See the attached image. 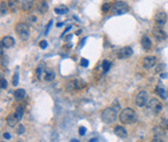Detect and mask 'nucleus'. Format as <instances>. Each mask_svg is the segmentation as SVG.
I'll return each mask as SVG.
<instances>
[{
	"instance_id": "obj_6",
	"label": "nucleus",
	"mask_w": 168,
	"mask_h": 142,
	"mask_svg": "<svg viewBox=\"0 0 168 142\" xmlns=\"http://www.w3.org/2000/svg\"><path fill=\"white\" fill-rule=\"evenodd\" d=\"M153 35L155 36V39H158V41H164V39L167 37V34H166L165 30L162 28V26H155L153 28Z\"/></svg>"
},
{
	"instance_id": "obj_28",
	"label": "nucleus",
	"mask_w": 168,
	"mask_h": 142,
	"mask_svg": "<svg viewBox=\"0 0 168 142\" xmlns=\"http://www.w3.org/2000/svg\"><path fill=\"white\" fill-rule=\"evenodd\" d=\"M25 131H26V129H25V127L23 125H19L17 127V130H16V133H17L18 135H22V134H24Z\"/></svg>"
},
{
	"instance_id": "obj_19",
	"label": "nucleus",
	"mask_w": 168,
	"mask_h": 142,
	"mask_svg": "<svg viewBox=\"0 0 168 142\" xmlns=\"http://www.w3.org/2000/svg\"><path fill=\"white\" fill-rule=\"evenodd\" d=\"M72 84H73V87L74 89H82L83 87L85 86V81L82 79H75L73 82H72Z\"/></svg>"
},
{
	"instance_id": "obj_40",
	"label": "nucleus",
	"mask_w": 168,
	"mask_h": 142,
	"mask_svg": "<svg viewBox=\"0 0 168 142\" xmlns=\"http://www.w3.org/2000/svg\"><path fill=\"white\" fill-rule=\"evenodd\" d=\"M72 28V26H68V28H66V30H64V32H62V35H61V37H64V34H66V32H68V30H70V29H71Z\"/></svg>"
},
{
	"instance_id": "obj_15",
	"label": "nucleus",
	"mask_w": 168,
	"mask_h": 142,
	"mask_svg": "<svg viewBox=\"0 0 168 142\" xmlns=\"http://www.w3.org/2000/svg\"><path fill=\"white\" fill-rule=\"evenodd\" d=\"M114 134L120 138H126L128 135L127 130L124 127H122V125H117L116 128L114 129Z\"/></svg>"
},
{
	"instance_id": "obj_24",
	"label": "nucleus",
	"mask_w": 168,
	"mask_h": 142,
	"mask_svg": "<svg viewBox=\"0 0 168 142\" xmlns=\"http://www.w3.org/2000/svg\"><path fill=\"white\" fill-rule=\"evenodd\" d=\"M14 114H15V116L19 121H21L23 118V115H24V108H23L22 106H18L17 108H16V111Z\"/></svg>"
},
{
	"instance_id": "obj_4",
	"label": "nucleus",
	"mask_w": 168,
	"mask_h": 142,
	"mask_svg": "<svg viewBox=\"0 0 168 142\" xmlns=\"http://www.w3.org/2000/svg\"><path fill=\"white\" fill-rule=\"evenodd\" d=\"M116 111L114 110L113 108H106L102 111V113H101V118H102V121L106 123H114L116 121Z\"/></svg>"
},
{
	"instance_id": "obj_27",
	"label": "nucleus",
	"mask_w": 168,
	"mask_h": 142,
	"mask_svg": "<svg viewBox=\"0 0 168 142\" xmlns=\"http://www.w3.org/2000/svg\"><path fill=\"white\" fill-rule=\"evenodd\" d=\"M0 10H1V17L5 16L6 12H8V5L4 1H1V7H0Z\"/></svg>"
},
{
	"instance_id": "obj_21",
	"label": "nucleus",
	"mask_w": 168,
	"mask_h": 142,
	"mask_svg": "<svg viewBox=\"0 0 168 142\" xmlns=\"http://www.w3.org/2000/svg\"><path fill=\"white\" fill-rule=\"evenodd\" d=\"M68 10H68V7L66 6V5H60V6L54 8V12H55L57 15H64V14H66V12H68Z\"/></svg>"
},
{
	"instance_id": "obj_5",
	"label": "nucleus",
	"mask_w": 168,
	"mask_h": 142,
	"mask_svg": "<svg viewBox=\"0 0 168 142\" xmlns=\"http://www.w3.org/2000/svg\"><path fill=\"white\" fill-rule=\"evenodd\" d=\"M135 103L138 107H143L149 103V94L146 91H140L136 96Z\"/></svg>"
},
{
	"instance_id": "obj_8",
	"label": "nucleus",
	"mask_w": 168,
	"mask_h": 142,
	"mask_svg": "<svg viewBox=\"0 0 168 142\" xmlns=\"http://www.w3.org/2000/svg\"><path fill=\"white\" fill-rule=\"evenodd\" d=\"M132 55H133V50L129 46L124 47V48H122L117 52V57L120 58V59H126V58H129Z\"/></svg>"
},
{
	"instance_id": "obj_9",
	"label": "nucleus",
	"mask_w": 168,
	"mask_h": 142,
	"mask_svg": "<svg viewBox=\"0 0 168 142\" xmlns=\"http://www.w3.org/2000/svg\"><path fill=\"white\" fill-rule=\"evenodd\" d=\"M155 21L158 26H163L167 22V14L165 12H159L155 16Z\"/></svg>"
},
{
	"instance_id": "obj_49",
	"label": "nucleus",
	"mask_w": 168,
	"mask_h": 142,
	"mask_svg": "<svg viewBox=\"0 0 168 142\" xmlns=\"http://www.w3.org/2000/svg\"><path fill=\"white\" fill-rule=\"evenodd\" d=\"M20 1H21V0H19V2H20Z\"/></svg>"
},
{
	"instance_id": "obj_20",
	"label": "nucleus",
	"mask_w": 168,
	"mask_h": 142,
	"mask_svg": "<svg viewBox=\"0 0 168 142\" xmlns=\"http://www.w3.org/2000/svg\"><path fill=\"white\" fill-rule=\"evenodd\" d=\"M153 132H155V138L156 139H163V137H165V132H164L163 128L162 127H158V128H156L155 130H153Z\"/></svg>"
},
{
	"instance_id": "obj_42",
	"label": "nucleus",
	"mask_w": 168,
	"mask_h": 142,
	"mask_svg": "<svg viewBox=\"0 0 168 142\" xmlns=\"http://www.w3.org/2000/svg\"><path fill=\"white\" fill-rule=\"evenodd\" d=\"M168 77V74H161V78L163 79V78H167Z\"/></svg>"
},
{
	"instance_id": "obj_29",
	"label": "nucleus",
	"mask_w": 168,
	"mask_h": 142,
	"mask_svg": "<svg viewBox=\"0 0 168 142\" xmlns=\"http://www.w3.org/2000/svg\"><path fill=\"white\" fill-rule=\"evenodd\" d=\"M18 84H19V74H18V72H16L14 77H12V85L17 86Z\"/></svg>"
},
{
	"instance_id": "obj_14",
	"label": "nucleus",
	"mask_w": 168,
	"mask_h": 142,
	"mask_svg": "<svg viewBox=\"0 0 168 142\" xmlns=\"http://www.w3.org/2000/svg\"><path fill=\"white\" fill-rule=\"evenodd\" d=\"M34 0H21L20 1V5H21V8H22L24 12H27L32 8L33 6Z\"/></svg>"
},
{
	"instance_id": "obj_44",
	"label": "nucleus",
	"mask_w": 168,
	"mask_h": 142,
	"mask_svg": "<svg viewBox=\"0 0 168 142\" xmlns=\"http://www.w3.org/2000/svg\"><path fill=\"white\" fill-rule=\"evenodd\" d=\"M71 37H72V33L70 34V35H68V37H66V41H70V39H71Z\"/></svg>"
},
{
	"instance_id": "obj_1",
	"label": "nucleus",
	"mask_w": 168,
	"mask_h": 142,
	"mask_svg": "<svg viewBox=\"0 0 168 142\" xmlns=\"http://www.w3.org/2000/svg\"><path fill=\"white\" fill-rule=\"evenodd\" d=\"M120 121L124 125H130V123H134L137 121V115L135 111L132 108H126L122 110L120 114Z\"/></svg>"
},
{
	"instance_id": "obj_43",
	"label": "nucleus",
	"mask_w": 168,
	"mask_h": 142,
	"mask_svg": "<svg viewBox=\"0 0 168 142\" xmlns=\"http://www.w3.org/2000/svg\"><path fill=\"white\" fill-rule=\"evenodd\" d=\"M62 25H64V22H59V23H57V27H61Z\"/></svg>"
},
{
	"instance_id": "obj_23",
	"label": "nucleus",
	"mask_w": 168,
	"mask_h": 142,
	"mask_svg": "<svg viewBox=\"0 0 168 142\" xmlns=\"http://www.w3.org/2000/svg\"><path fill=\"white\" fill-rule=\"evenodd\" d=\"M156 92L158 96H160L162 99H166L167 98V92H166L165 88L162 86H160V85H158V86L156 87Z\"/></svg>"
},
{
	"instance_id": "obj_3",
	"label": "nucleus",
	"mask_w": 168,
	"mask_h": 142,
	"mask_svg": "<svg viewBox=\"0 0 168 142\" xmlns=\"http://www.w3.org/2000/svg\"><path fill=\"white\" fill-rule=\"evenodd\" d=\"M130 10V6L128 3L124 1H116L114 4L112 5V15L113 16H122V15L127 14Z\"/></svg>"
},
{
	"instance_id": "obj_2",
	"label": "nucleus",
	"mask_w": 168,
	"mask_h": 142,
	"mask_svg": "<svg viewBox=\"0 0 168 142\" xmlns=\"http://www.w3.org/2000/svg\"><path fill=\"white\" fill-rule=\"evenodd\" d=\"M16 33L18 34V36L20 37L21 41H27L29 39L30 31H29V26L26 23H23V22H20L17 23L15 27Z\"/></svg>"
},
{
	"instance_id": "obj_7",
	"label": "nucleus",
	"mask_w": 168,
	"mask_h": 142,
	"mask_svg": "<svg viewBox=\"0 0 168 142\" xmlns=\"http://www.w3.org/2000/svg\"><path fill=\"white\" fill-rule=\"evenodd\" d=\"M147 107H149V110H151V112H153V113H159V112L162 110V108H163L161 102L158 101L157 99H151V101H149Z\"/></svg>"
},
{
	"instance_id": "obj_16",
	"label": "nucleus",
	"mask_w": 168,
	"mask_h": 142,
	"mask_svg": "<svg viewBox=\"0 0 168 142\" xmlns=\"http://www.w3.org/2000/svg\"><path fill=\"white\" fill-rule=\"evenodd\" d=\"M47 68L45 66L44 63H41V64L37 66V78L39 80H41L43 78H45V75H46Z\"/></svg>"
},
{
	"instance_id": "obj_31",
	"label": "nucleus",
	"mask_w": 168,
	"mask_h": 142,
	"mask_svg": "<svg viewBox=\"0 0 168 142\" xmlns=\"http://www.w3.org/2000/svg\"><path fill=\"white\" fill-rule=\"evenodd\" d=\"M80 65L81 66H83V68H86V66H88V60L87 59H85V58H82L80 61Z\"/></svg>"
},
{
	"instance_id": "obj_10",
	"label": "nucleus",
	"mask_w": 168,
	"mask_h": 142,
	"mask_svg": "<svg viewBox=\"0 0 168 142\" xmlns=\"http://www.w3.org/2000/svg\"><path fill=\"white\" fill-rule=\"evenodd\" d=\"M156 57L155 56H146V57L143 58V61H142V65H143L144 69H151L153 68V65L156 64Z\"/></svg>"
},
{
	"instance_id": "obj_13",
	"label": "nucleus",
	"mask_w": 168,
	"mask_h": 142,
	"mask_svg": "<svg viewBox=\"0 0 168 142\" xmlns=\"http://www.w3.org/2000/svg\"><path fill=\"white\" fill-rule=\"evenodd\" d=\"M153 44H151V41L147 35H143L141 39V47L143 48V50L149 51V49L151 48Z\"/></svg>"
},
{
	"instance_id": "obj_30",
	"label": "nucleus",
	"mask_w": 168,
	"mask_h": 142,
	"mask_svg": "<svg viewBox=\"0 0 168 142\" xmlns=\"http://www.w3.org/2000/svg\"><path fill=\"white\" fill-rule=\"evenodd\" d=\"M111 8H112V7H111V5H110L109 3H104V4L102 5V12H105V14L109 12Z\"/></svg>"
},
{
	"instance_id": "obj_45",
	"label": "nucleus",
	"mask_w": 168,
	"mask_h": 142,
	"mask_svg": "<svg viewBox=\"0 0 168 142\" xmlns=\"http://www.w3.org/2000/svg\"><path fill=\"white\" fill-rule=\"evenodd\" d=\"M97 138H93V139H91L90 140V142H97Z\"/></svg>"
},
{
	"instance_id": "obj_46",
	"label": "nucleus",
	"mask_w": 168,
	"mask_h": 142,
	"mask_svg": "<svg viewBox=\"0 0 168 142\" xmlns=\"http://www.w3.org/2000/svg\"><path fill=\"white\" fill-rule=\"evenodd\" d=\"M71 142H79V141H78V140H76V139H72Z\"/></svg>"
},
{
	"instance_id": "obj_47",
	"label": "nucleus",
	"mask_w": 168,
	"mask_h": 142,
	"mask_svg": "<svg viewBox=\"0 0 168 142\" xmlns=\"http://www.w3.org/2000/svg\"><path fill=\"white\" fill-rule=\"evenodd\" d=\"M79 33H81V30H78V31L76 32V34H79Z\"/></svg>"
},
{
	"instance_id": "obj_41",
	"label": "nucleus",
	"mask_w": 168,
	"mask_h": 142,
	"mask_svg": "<svg viewBox=\"0 0 168 142\" xmlns=\"http://www.w3.org/2000/svg\"><path fill=\"white\" fill-rule=\"evenodd\" d=\"M151 142H163V140L161 139H156V138H153V140Z\"/></svg>"
},
{
	"instance_id": "obj_39",
	"label": "nucleus",
	"mask_w": 168,
	"mask_h": 142,
	"mask_svg": "<svg viewBox=\"0 0 168 142\" xmlns=\"http://www.w3.org/2000/svg\"><path fill=\"white\" fill-rule=\"evenodd\" d=\"M3 137H4L5 139H10V133H4V134H3Z\"/></svg>"
},
{
	"instance_id": "obj_11",
	"label": "nucleus",
	"mask_w": 168,
	"mask_h": 142,
	"mask_svg": "<svg viewBox=\"0 0 168 142\" xmlns=\"http://www.w3.org/2000/svg\"><path fill=\"white\" fill-rule=\"evenodd\" d=\"M49 10V5L47 3L46 0H41L39 1V3L37 4V12H39L41 15H44L48 12Z\"/></svg>"
},
{
	"instance_id": "obj_35",
	"label": "nucleus",
	"mask_w": 168,
	"mask_h": 142,
	"mask_svg": "<svg viewBox=\"0 0 168 142\" xmlns=\"http://www.w3.org/2000/svg\"><path fill=\"white\" fill-rule=\"evenodd\" d=\"M52 24H53V21H52V20H51V21L49 22L48 26H47V28H46V31H45V35H47V34L49 33V30H50V28H51Z\"/></svg>"
},
{
	"instance_id": "obj_18",
	"label": "nucleus",
	"mask_w": 168,
	"mask_h": 142,
	"mask_svg": "<svg viewBox=\"0 0 168 142\" xmlns=\"http://www.w3.org/2000/svg\"><path fill=\"white\" fill-rule=\"evenodd\" d=\"M55 72H54L52 69H48L47 68V71H46V75H45V78L44 80L47 82H51L54 80V78H55Z\"/></svg>"
},
{
	"instance_id": "obj_38",
	"label": "nucleus",
	"mask_w": 168,
	"mask_h": 142,
	"mask_svg": "<svg viewBox=\"0 0 168 142\" xmlns=\"http://www.w3.org/2000/svg\"><path fill=\"white\" fill-rule=\"evenodd\" d=\"M163 66H164V64H162V63H161V64H159L158 68L156 69V72H160V71L162 70V69H163Z\"/></svg>"
},
{
	"instance_id": "obj_32",
	"label": "nucleus",
	"mask_w": 168,
	"mask_h": 142,
	"mask_svg": "<svg viewBox=\"0 0 168 142\" xmlns=\"http://www.w3.org/2000/svg\"><path fill=\"white\" fill-rule=\"evenodd\" d=\"M161 127L163 129H166V130H168V118H166V119H164L163 121H162V123H161Z\"/></svg>"
},
{
	"instance_id": "obj_33",
	"label": "nucleus",
	"mask_w": 168,
	"mask_h": 142,
	"mask_svg": "<svg viewBox=\"0 0 168 142\" xmlns=\"http://www.w3.org/2000/svg\"><path fill=\"white\" fill-rule=\"evenodd\" d=\"M6 87H8V81H6L4 78H2V79H1V88L5 89Z\"/></svg>"
},
{
	"instance_id": "obj_48",
	"label": "nucleus",
	"mask_w": 168,
	"mask_h": 142,
	"mask_svg": "<svg viewBox=\"0 0 168 142\" xmlns=\"http://www.w3.org/2000/svg\"><path fill=\"white\" fill-rule=\"evenodd\" d=\"M18 142H22V141H18Z\"/></svg>"
},
{
	"instance_id": "obj_22",
	"label": "nucleus",
	"mask_w": 168,
	"mask_h": 142,
	"mask_svg": "<svg viewBox=\"0 0 168 142\" xmlns=\"http://www.w3.org/2000/svg\"><path fill=\"white\" fill-rule=\"evenodd\" d=\"M25 94H26V91H25V89H22V88L17 89V90L14 92V96H15L16 100H22L25 96Z\"/></svg>"
},
{
	"instance_id": "obj_37",
	"label": "nucleus",
	"mask_w": 168,
	"mask_h": 142,
	"mask_svg": "<svg viewBox=\"0 0 168 142\" xmlns=\"http://www.w3.org/2000/svg\"><path fill=\"white\" fill-rule=\"evenodd\" d=\"M28 20H29V22L31 23V22H35L37 19V17H35V16H31V17L28 18Z\"/></svg>"
},
{
	"instance_id": "obj_25",
	"label": "nucleus",
	"mask_w": 168,
	"mask_h": 142,
	"mask_svg": "<svg viewBox=\"0 0 168 142\" xmlns=\"http://www.w3.org/2000/svg\"><path fill=\"white\" fill-rule=\"evenodd\" d=\"M19 4V0H8V7L10 10H12V12H16Z\"/></svg>"
},
{
	"instance_id": "obj_36",
	"label": "nucleus",
	"mask_w": 168,
	"mask_h": 142,
	"mask_svg": "<svg viewBox=\"0 0 168 142\" xmlns=\"http://www.w3.org/2000/svg\"><path fill=\"white\" fill-rule=\"evenodd\" d=\"M85 133H86V129L84 128V127H80V128H79V134H80L81 136H84Z\"/></svg>"
},
{
	"instance_id": "obj_34",
	"label": "nucleus",
	"mask_w": 168,
	"mask_h": 142,
	"mask_svg": "<svg viewBox=\"0 0 168 142\" xmlns=\"http://www.w3.org/2000/svg\"><path fill=\"white\" fill-rule=\"evenodd\" d=\"M47 46H48V42L47 41H41V43H39V47H41V49H46Z\"/></svg>"
},
{
	"instance_id": "obj_12",
	"label": "nucleus",
	"mask_w": 168,
	"mask_h": 142,
	"mask_svg": "<svg viewBox=\"0 0 168 142\" xmlns=\"http://www.w3.org/2000/svg\"><path fill=\"white\" fill-rule=\"evenodd\" d=\"M14 45H15V39L10 35L4 36L2 39V42H1V46L3 48H12Z\"/></svg>"
},
{
	"instance_id": "obj_17",
	"label": "nucleus",
	"mask_w": 168,
	"mask_h": 142,
	"mask_svg": "<svg viewBox=\"0 0 168 142\" xmlns=\"http://www.w3.org/2000/svg\"><path fill=\"white\" fill-rule=\"evenodd\" d=\"M18 121H19V119L16 117L15 114H10V115L8 116V118H6V123H8V125L12 127V128H14V127L17 125Z\"/></svg>"
},
{
	"instance_id": "obj_26",
	"label": "nucleus",
	"mask_w": 168,
	"mask_h": 142,
	"mask_svg": "<svg viewBox=\"0 0 168 142\" xmlns=\"http://www.w3.org/2000/svg\"><path fill=\"white\" fill-rule=\"evenodd\" d=\"M110 68H111V62H110L109 60H107V59H105V60L103 61V70H104V73H107L108 71L110 70Z\"/></svg>"
}]
</instances>
